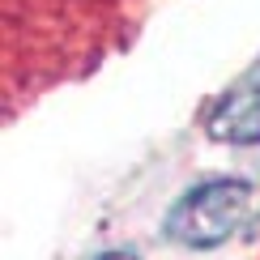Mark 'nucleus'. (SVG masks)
Instances as JSON below:
<instances>
[{
	"label": "nucleus",
	"instance_id": "nucleus-1",
	"mask_svg": "<svg viewBox=\"0 0 260 260\" xmlns=\"http://www.w3.org/2000/svg\"><path fill=\"white\" fill-rule=\"evenodd\" d=\"M260 218V188L247 179H209L183 192L167 218V235L183 247H218Z\"/></svg>",
	"mask_w": 260,
	"mask_h": 260
},
{
	"label": "nucleus",
	"instance_id": "nucleus-3",
	"mask_svg": "<svg viewBox=\"0 0 260 260\" xmlns=\"http://www.w3.org/2000/svg\"><path fill=\"white\" fill-rule=\"evenodd\" d=\"M99 260H137L133 252H107V256H99Z\"/></svg>",
	"mask_w": 260,
	"mask_h": 260
},
{
	"label": "nucleus",
	"instance_id": "nucleus-2",
	"mask_svg": "<svg viewBox=\"0 0 260 260\" xmlns=\"http://www.w3.org/2000/svg\"><path fill=\"white\" fill-rule=\"evenodd\" d=\"M209 137L226 145H260V73L235 85L209 111Z\"/></svg>",
	"mask_w": 260,
	"mask_h": 260
}]
</instances>
